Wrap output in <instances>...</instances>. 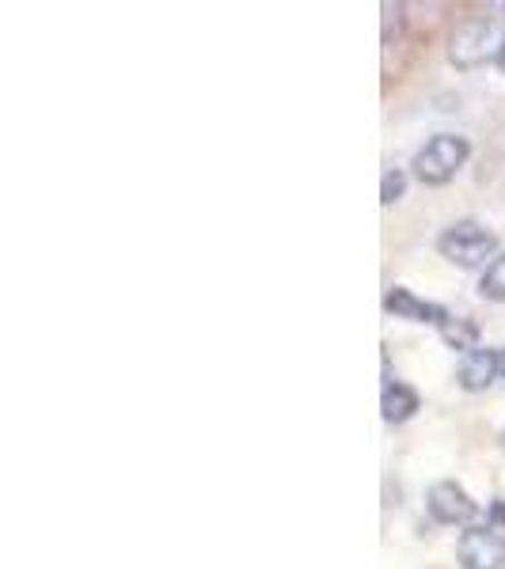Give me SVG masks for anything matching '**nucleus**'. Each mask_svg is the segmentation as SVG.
I'll use <instances>...</instances> for the list:
<instances>
[{"label": "nucleus", "mask_w": 505, "mask_h": 569, "mask_svg": "<svg viewBox=\"0 0 505 569\" xmlns=\"http://www.w3.org/2000/svg\"><path fill=\"white\" fill-rule=\"evenodd\" d=\"M426 512L445 528H475V517H479V501L464 490L461 482L445 479V482H434L426 493Z\"/></svg>", "instance_id": "20e7f679"}, {"label": "nucleus", "mask_w": 505, "mask_h": 569, "mask_svg": "<svg viewBox=\"0 0 505 569\" xmlns=\"http://www.w3.org/2000/svg\"><path fill=\"white\" fill-rule=\"evenodd\" d=\"M467 156H472L467 137H461V133H434L415 152V163H410V168H415V179L426 182V187H445V182H453L456 176H461Z\"/></svg>", "instance_id": "7ed1b4c3"}, {"label": "nucleus", "mask_w": 505, "mask_h": 569, "mask_svg": "<svg viewBox=\"0 0 505 569\" xmlns=\"http://www.w3.org/2000/svg\"><path fill=\"white\" fill-rule=\"evenodd\" d=\"M494 66H498V69L505 72V46H502V53H498V61H494Z\"/></svg>", "instance_id": "ddd939ff"}, {"label": "nucleus", "mask_w": 505, "mask_h": 569, "mask_svg": "<svg viewBox=\"0 0 505 569\" xmlns=\"http://www.w3.org/2000/svg\"><path fill=\"white\" fill-rule=\"evenodd\" d=\"M384 311L396 319H410V323H434L440 327L453 311H445L440 305H434V300H422L415 297L410 289H403V284H392L388 292H384Z\"/></svg>", "instance_id": "423d86ee"}, {"label": "nucleus", "mask_w": 505, "mask_h": 569, "mask_svg": "<svg viewBox=\"0 0 505 569\" xmlns=\"http://www.w3.org/2000/svg\"><path fill=\"white\" fill-rule=\"evenodd\" d=\"M494 380H502V350H491V346H479V350L464 353L461 365H456V383L464 391H486Z\"/></svg>", "instance_id": "0eeeda50"}, {"label": "nucleus", "mask_w": 505, "mask_h": 569, "mask_svg": "<svg viewBox=\"0 0 505 569\" xmlns=\"http://www.w3.org/2000/svg\"><path fill=\"white\" fill-rule=\"evenodd\" d=\"M491 517H494V525H505V501H494L491 505ZM491 525V528H494Z\"/></svg>", "instance_id": "f8f14e48"}, {"label": "nucleus", "mask_w": 505, "mask_h": 569, "mask_svg": "<svg viewBox=\"0 0 505 569\" xmlns=\"http://www.w3.org/2000/svg\"><path fill=\"white\" fill-rule=\"evenodd\" d=\"M479 297L483 300H494V305H502L505 300V254H498L491 266L483 270L479 278Z\"/></svg>", "instance_id": "9d476101"}, {"label": "nucleus", "mask_w": 505, "mask_h": 569, "mask_svg": "<svg viewBox=\"0 0 505 569\" xmlns=\"http://www.w3.org/2000/svg\"><path fill=\"white\" fill-rule=\"evenodd\" d=\"M422 410V399L418 391L410 388V383H399V380H388L380 391V415L384 421H392V426H403V421H410Z\"/></svg>", "instance_id": "6e6552de"}, {"label": "nucleus", "mask_w": 505, "mask_h": 569, "mask_svg": "<svg viewBox=\"0 0 505 569\" xmlns=\"http://www.w3.org/2000/svg\"><path fill=\"white\" fill-rule=\"evenodd\" d=\"M437 335H440V342H445L448 350H456L461 357L479 350V323H475V319H467V316H448L445 323L437 327Z\"/></svg>", "instance_id": "1a4fd4ad"}, {"label": "nucleus", "mask_w": 505, "mask_h": 569, "mask_svg": "<svg viewBox=\"0 0 505 569\" xmlns=\"http://www.w3.org/2000/svg\"><path fill=\"white\" fill-rule=\"evenodd\" d=\"M505 46V20L491 12L464 16L461 23L448 31V61L456 69H479L486 61H498Z\"/></svg>", "instance_id": "f257e3e1"}, {"label": "nucleus", "mask_w": 505, "mask_h": 569, "mask_svg": "<svg viewBox=\"0 0 505 569\" xmlns=\"http://www.w3.org/2000/svg\"><path fill=\"white\" fill-rule=\"evenodd\" d=\"M456 558H461V569H505V536L491 525L467 528L461 531Z\"/></svg>", "instance_id": "39448f33"}, {"label": "nucleus", "mask_w": 505, "mask_h": 569, "mask_svg": "<svg viewBox=\"0 0 505 569\" xmlns=\"http://www.w3.org/2000/svg\"><path fill=\"white\" fill-rule=\"evenodd\" d=\"M498 445H502V452H505V429H502V433H498Z\"/></svg>", "instance_id": "4468645a"}, {"label": "nucleus", "mask_w": 505, "mask_h": 569, "mask_svg": "<svg viewBox=\"0 0 505 569\" xmlns=\"http://www.w3.org/2000/svg\"><path fill=\"white\" fill-rule=\"evenodd\" d=\"M403 194H407V176H403L399 168H388L380 179V201L384 206H396Z\"/></svg>", "instance_id": "9b49d317"}, {"label": "nucleus", "mask_w": 505, "mask_h": 569, "mask_svg": "<svg viewBox=\"0 0 505 569\" xmlns=\"http://www.w3.org/2000/svg\"><path fill=\"white\" fill-rule=\"evenodd\" d=\"M437 251L440 259H448L453 266H461V270H486L494 259H498V236L491 232V228H483L479 220H456V224H448L445 232L437 236Z\"/></svg>", "instance_id": "f03ea898"}, {"label": "nucleus", "mask_w": 505, "mask_h": 569, "mask_svg": "<svg viewBox=\"0 0 505 569\" xmlns=\"http://www.w3.org/2000/svg\"><path fill=\"white\" fill-rule=\"evenodd\" d=\"M502 380H505V350H502Z\"/></svg>", "instance_id": "2eb2a0df"}]
</instances>
